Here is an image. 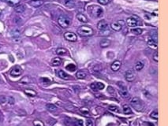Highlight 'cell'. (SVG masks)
Instances as JSON below:
<instances>
[{
    "label": "cell",
    "mask_w": 168,
    "mask_h": 126,
    "mask_svg": "<svg viewBox=\"0 0 168 126\" xmlns=\"http://www.w3.org/2000/svg\"><path fill=\"white\" fill-rule=\"evenodd\" d=\"M65 5L67 7L72 8V7H73L75 6V1H73V0H66V1H65Z\"/></svg>",
    "instance_id": "obj_30"
},
{
    "label": "cell",
    "mask_w": 168,
    "mask_h": 126,
    "mask_svg": "<svg viewBox=\"0 0 168 126\" xmlns=\"http://www.w3.org/2000/svg\"><path fill=\"white\" fill-rule=\"evenodd\" d=\"M117 85L118 86L119 88V93L122 98H128L129 97V93L126 88V86L124 85V83L122 81H118L117 83Z\"/></svg>",
    "instance_id": "obj_3"
},
{
    "label": "cell",
    "mask_w": 168,
    "mask_h": 126,
    "mask_svg": "<svg viewBox=\"0 0 168 126\" xmlns=\"http://www.w3.org/2000/svg\"><path fill=\"white\" fill-rule=\"evenodd\" d=\"M89 10H90V12H91L92 15L93 17H101L103 15V9L100 6H98L96 5L90 6Z\"/></svg>",
    "instance_id": "obj_4"
},
{
    "label": "cell",
    "mask_w": 168,
    "mask_h": 126,
    "mask_svg": "<svg viewBox=\"0 0 168 126\" xmlns=\"http://www.w3.org/2000/svg\"><path fill=\"white\" fill-rule=\"evenodd\" d=\"M62 64V59L60 58H55L51 61V65L53 66H59Z\"/></svg>",
    "instance_id": "obj_18"
},
{
    "label": "cell",
    "mask_w": 168,
    "mask_h": 126,
    "mask_svg": "<svg viewBox=\"0 0 168 126\" xmlns=\"http://www.w3.org/2000/svg\"><path fill=\"white\" fill-rule=\"evenodd\" d=\"M24 92L25 93V95H27L28 96H30V97H34L36 95V92L34 91L33 89L27 88V89H25Z\"/></svg>",
    "instance_id": "obj_19"
},
{
    "label": "cell",
    "mask_w": 168,
    "mask_h": 126,
    "mask_svg": "<svg viewBox=\"0 0 168 126\" xmlns=\"http://www.w3.org/2000/svg\"><path fill=\"white\" fill-rule=\"evenodd\" d=\"M107 90V92L109 94H111V95H112L114 96H116V92H115V90L114 88H112L111 86H108Z\"/></svg>",
    "instance_id": "obj_32"
},
{
    "label": "cell",
    "mask_w": 168,
    "mask_h": 126,
    "mask_svg": "<svg viewBox=\"0 0 168 126\" xmlns=\"http://www.w3.org/2000/svg\"><path fill=\"white\" fill-rule=\"evenodd\" d=\"M87 74L85 71H78L77 73H76V77L77 79H80V80H82V79H85L86 77Z\"/></svg>",
    "instance_id": "obj_21"
},
{
    "label": "cell",
    "mask_w": 168,
    "mask_h": 126,
    "mask_svg": "<svg viewBox=\"0 0 168 126\" xmlns=\"http://www.w3.org/2000/svg\"><path fill=\"white\" fill-rule=\"evenodd\" d=\"M5 1L6 2V3H8L10 6H16L17 5H19L20 3V0H5Z\"/></svg>",
    "instance_id": "obj_22"
},
{
    "label": "cell",
    "mask_w": 168,
    "mask_h": 126,
    "mask_svg": "<svg viewBox=\"0 0 168 126\" xmlns=\"http://www.w3.org/2000/svg\"><path fill=\"white\" fill-rule=\"evenodd\" d=\"M0 15H1V14H0Z\"/></svg>",
    "instance_id": "obj_50"
},
{
    "label": "cell",
    "mask_w": 168,
    "mask_h": 126,
    "mask_svg": "<svg viewBox=\"0 0 168 126\" xmlns=\"http://www.w3.org/2000/svg\"><path fill=\"white\" fill-rule=\"evenodd\" d=\"M76 125L77 126H83V121L81 120H77Z\"/></svg>",
    "instance_id": "obj_46"
},
{
    "label": "cell",
    "mask_w": 168,
    "mask_h": 126,
    "mask_svg": "<svg viewBox=\"0 0 168 126\" xmlns=\"http://www.w3.org/2000/svg\"><path fill=\"white\" fill-rule=\"evenodd\" d=\"M131 32H133L135 35H140V34H142L143 30L141 29H139V28H137V29H131Z\"/></svg>",
    "instance_id": "obj_31"
},
{
    "label": "cell",
    "mask_w": 168,
    "mask_h": 126,
    "mask_svg": "<svg viewBox=\"0 0 168 126\" xmlns=\"http://www.w3.org/2000/svg\"><path fill=\"white\" fill-rule=\"evenodd\" d=\"M77 33L81 36H91L93 35V29L89 26L83 25L78 29Z\"/></svg>",
    "instance_id": "obj_1"
},
{
    "label": "cell",
    "mask_w": 168,
    "mask_h": 126,
    "mask_svg": "<svg viewBox=\"0 0 168 126\" xmlns=\"http://www.w3.org/2000/svg\"><path fill=\"white\" fill-rule=\"evenodd\" d=\"M150 117L155 120H157L158 119V111L157 110H154L152 112V114H150Z\"/></svg>",
    "instance_id": "obj_37"
},
{
    "label": "cell",
    "mask_w": 168,
    "mask_h": 126,
    "mask_svg": "<svg viewBox=\"0 0 168 126\" xmlns=\"http://www.w3.org/2000/svg\"><path fill=\"white\" fill-rule=\"evenodd\" d=\"M66 69L71 72L76 70V66H74V64H69L67 66H66Z\"/></svg>",
    "instance_id": "obj_38"
},
{
    "label": "cell",
    "mask_w": 168,
    "mask_h": 126,
    "mask_svg": "<svg viewBox=\"0 0 168 126\" xmlns=\"http://www.w3.org/2000/svg\"><path fill=\"white\" fill-rule=\"evenodd\" d=\"M58 75L59 76V77H61L62 79H64V80H68L70 79V76L66 73L64 72L63 70H59L58 72Z\"/></svg>",
    "instance_id": "obj_20"
},
{
    "label": "cell",
    "mask_w": 168,
    "mask_h": 126,
    "mask_svg": "<svg viewBox=\"0 0 168 126\" xmlns=\"http://www.w3.org/2000/svg\"><path fill=\"white\" fill-rule=\"evenodd\" d=\"M7 102V97L5 95H0V103L1 104H5Z\"/></svg>",
    "instance_id": "obj_36"
},
{
    "label": "cell",
    "mask_w": 168,
    "mask_h": 126,
    "mask_svg": "<svg viewBox=\"0 0 168 126\" xmlns=\"http://www.w3.org/2000/svg\"><path fill=\"white\" fill-rule=\"evenodd\" d=\"M3 80H2V78H1V76H0V83H3Z\"/></svg>",
    "instance_id": "obj_49"
},
{
    "label": "cell",
    "mask_w": 168,
    "mask_h": 126,
    "mask_svg": "<svg viewBox=\"0 0 168 126\" xmlns=\"http://www.w3.org/2000/svg\"><path fill=\"white\" fill-rule=\"evenodd\" d=\"M32 79L30 76H24L23 78L21 79V80L19 81V83H22V85H28V83H32Z\"/></svg>",
    "instance_id": "obj_14"
},
{
    "label": "cell",
    "mask_w": 168,
    "mask_h": 126,
    "mask_svg": "<svg viewBox=\"0 0 168 126\" xmlns=\"http://www.w3.org/2000/svg\"><path fill=\"white\" fill-rule=\"evenodd\" d=\"M144 63H143L142 61H137V63L135 64V69H136L137 71H140V70L144 68Z\"/></svg>",
    "instance_id": "obj_23"
},
{
    "label": "cell",
    "mask_w": 168,
    "mask_h": 126,
    "mask_svg": "<svg viewBox=\"0 0 168 126\" xmlns=\"http://www.w3.org/2000/svg\"><path fill=\"white\" fill-rule=\"evenodd\" d=\"M66 109H67V110H75V107H73V106H70V107H69V108H68V107H66Z\"/></svg>",
    "instance_id": "obj_48"
},
{
    "label": "cell",
    "mask_w": 168,
    "mask_h": 126,
    "mask_svg": "<svg viewBox=\"0 0 168 126\" xmlns=\"http://www.w3.org/2000/svg\"><path fill=\"white\" fill-rule=\"evenodd\" d=\"M111 29L114 31H116V32H119L122 29V25L118 22H113V23H111Z\"/></svg>",
    "instance_id": "obj_17"
},
{
    "label": "cell",
    "mask_w": 168,
    "mask_h": 126,
    "mask_svg": "<svg viewBox=\"0 0 168 126\" xmlns=\"http://www.w3.org/2000/svg\"><path fill=\"white\" fill-rule=\"evenodd\" d=\"M56 54L58 55H64V54H67V50L65 49V48H62V47H60V48H58L56 50Z\"/></svg>",
    "instance_id": "obj_25"
},
{
    "label": "cell",
    "mask_w": 168,
    "mask_h": 126,
    "mask_svg": "<svg viewBox=\"0 0 168 126\" xmlns=\"http://www.w3.org/2000/svg\"><path fill=\"white\" fill-rule=\"evenodd\" d=\"M148 44L149 47H151L152 48H154V49H156L157 48V43L156 41H154L152 39H150L149 41H148Z\"/></svg>",
    "instance_id": "obj_29"
},
{
    "label": "cell",
    "mask_w": 168,
    "mask_h": 126,
    "mask_svg": "<svg viewBox=\"0 0 168 126\" xmlns=\"http://www.w3.org/2000/svg\"><path fill=\"white\" fill-rule=\"evenodd\" d=\"M77 19H78L79 22H80L82 23H87L88 22L87 17L84 14H82V13H77Z\"/></svg>",
    "instance_id": "obj_16"
},
{
    "label": "cell",
    "mask_w": 168,
    "mask_h": 126,
    "mask_svg": "<svg viewBox=\"0 0 168 126\" xmlns=\"http://www.w3.org/2000/svg\"><path fill=\"white\" fill-rule=\"evenodd\" d=\"M41 81H43V83H46V82H50V80L48 78H41L40 79Z\"/></svg>",
    "instance_id": "obj_47"
},
{
    "label": "cell",
    "mask_w": 168,
    "mask_h": 126,
    "mask_svg": "<svg viewBox=\"0 0 168 126\" xmlns=\"http://www.w3.org/2000/svg\"><path fill=\"white\" fill-rule=\"evenodd\" d=\"M110 33H111V32L107 29L103 30V31H101V35H103V36H108Z\"/></svg>",
    "instance_id": "obj_42"
},
{
    "label": "cell",
    "mask_w": 168,
    "mask_h": 126,
    "mask_svg": "<svg viewBox=\"0 0 168 126\" xmlns=\"http://www.w3.org/2000/svg\"><path fill=\"white\" fill-rule=\"evenodd\" d=\"M90 87L93 90V91H97V88H96V83H92L90 85Z\"/></svg>",
    "instance_id": "obj_45"
},
{
    "label": "cell",
    "mask_w": 168,
    "mask_h": 126,
    "mask_svg": "<svg viewBox=\"0 0 168 126\" xmlns=\"http://www.w3.org/2000/svg\"><path fill=\"white\" fill-rule=\"evenodd\" d=\"M7 102L10 104V105H14V99L13 98V97H11V96H10V97H7Z\"/></svg>",
    "instance_id": "obj_40"
},
{
    "label": "cell",
    "mask_w": 168,
    "mask_h": 126,
    "mask_svg": "<svg viewBox=\"0 0 168 126\" xmlns=\"http://www.w3.org/2000/svg\"><path fill=\"white\" fill-rule=\"evenodd\" d=\"M46 107H47V109H48L49 111H51V112H54V111H55V110H57V107L55 106V105L51 104V103L47 104V105H46Z\"/></svg>",
    "instance_id": "obj_27"
},
{
    "label": "cell",
    "mask_w": 168,
    "mask_h": 126,
    "mask_svg": "<svg viewBox=\"0 0 168 126\" xmlns=\"http://www.w3.org/2000/svg\"><path fill=\"white\" fill-rule=\"evenodd\" d=\"M12 36H13V37L14 38H17V37H21L20 36V35H21V33H20V31L18 30V29H14L13 31H12Z\"/></svg>",
    "instance_id": "obj_33"
},
{
    "label": "cell",
    "mask_w": 168,
    "mask_h": 126,
    "mask_svg": "<svg viewBox=\"0 0 168 126\" xmlns=\"http://www.w3.org/2000/svg\"><path fill=\"white\" fill-rule=\"evenodd\" d=\"M153 59H154V61H155L158 62V61H159V58H158V51H156V52L154 53Z\"/></svg>",
    "instance_id": "obj_44"
},
{
    "label": "cell",
    "mask_w": 168,
    "mask_h": 126,
    "mask_svg": "<svg viewBox=\"0 0 168 126\" xmlns=\"http://www.w3.org/2000/svg\"><path fill=\"white\" fill-rule=\"evenodd\" d=\"M44 3V0H31V1L29 2V4L34 8L40 7L41 6H43Z\"/></svg>",
    "instance_id": "obj_9"
},
{
    "label": "cell",
    "mask_w": 168,
    "mask_h": 126,
    "mask_svg": "<svg viewBox=\"0 0 168 126\" xmlns=\"http://www.w3.org/2000/svg\"><path fill=\"white\" fill-rule=\"evenodd\" d=\"M101 70H102V66L99 64H96V65L93 66V67H92V72L95 73H100Z\"/></svg>",
    "instance_id": "obj_28"
},
{
    "label": "cell",
    "mask_w": 168,
    "mask_h": 126,
    "mask_svg": "<svg viewBox=\"0 0 168 126\" xmlns=\"http://www.w3.org/2000/svg\"><path fill=\"white\" fill-rule=\"evenodd\" d=\"M132 107L137 111H141L144 108V104L141 101V99L138 97H133L131 100Z\"/></svg>",
    "instance_id": "obj_2"
},
{
    "label": "cell",
    "mask_w": 168,
    "mask_h": 126,
    "mask_svg": "<svg viewBox=\"0 0 168 126\" xmlns=\"http://www.w3.org/2000/svg\"><path fill=\"white\" fill-rule=\"evenodd\" d=\"M109 110L111 111H113V112H117V111L119 110V109H118V107L117 106H110L109 107Z\"/></svg>",
    "instance_id": "obj_39"
},
{
    "label": "cell",
    "mask_w": 168,
    "mask_h": 126,
    "mask_svg": "<svg viewBox=\"0 0 168 126\" xmlns=\"http://www.w3.org/2000/svg\"><path fill=\"white\" fill-rule=\"evenodd\" d=\"M58 25L62 27V28H67L70 24V19L67 18L65 16H60L58 19Z\"/></svg>",
    "instance_id": "obj_5"
},
{
    "label": "cell",
    "mask_w": 168,
    "mask_h": 126,
    "mask_svg": "<svg viewBox=\"0 0 168 126\" xmlns=\"http://www.w3.org/2000/svg\"><path fill=\"white\" fill-rule=\"evenodd\" d=\"M121 66H122L121 61H118V60H116V61H113V63H112L111 66V70H112V71H114V72H117V71H118V70L120 69Z\"/></svg>",
    "instance_id": "obj_10"
},
{
    "label": "cell",
    "mask_w": 168,
    "mask_h": 126,
    "mask_svg": "<svg viewBox=\"0 0 168 126\" xmlns=\"http://www.w3.org/2000/svg\"><path fill=\"white\" fill-rule=\"evenodd\" d=\"M126 23H127V25L129 27H136L137 25V20L133 18V17H129L127 20H126Z\"/></svg>",
    "instance_id": "obj_12"
},
{
    "label": "cell",
    "mask_w": 168,
    "mask_h": 126,
    "mask_svg": "<svg viewBox=\"0 0 168 126\" xmlns=\"http://www.w3.org/2000/svg\"><path fill=\"white\" fill-rule=\"evenodd\" d=\"M97 28L100 31H103L105 29H107V23L106 22V20H99L98 25H97Z\"/></svg>",
    "instance_id": "obj_11"
},
{
    "label": "cell",
    "mask_w": 168,
    "mask_h": 126,
    "mask_svg": "<svg viewBox=\"0 0 168 126\" xmlns=\"http://www.w3.org/2000/svg\"><path fill=\"white\" fill-rule=\"evenodd\" d=\"M33 125L34 126H44V124L40 120H34L33 121Z\"/></svg>",
    "instance_id": "obj_34"
},
{
    "label": "cell",
    "mask_w": 168,
    "mask_h": 126,
    "mask_svg": "<svg viewBox=\"0 0 168 126\" xmlns=\"http://www.w3.org/2000/svg\"><path fill=\"white\" fill-rule=\"evenodd\" d=\"M96 88L97 90H103L104 88V85L101 82H96Z\"/></svg>",
    "instance_id": "obj_35"
},
{
    "label": "cell",
    "mask_w": 168,
    "mask_h": 126,
    "mask_svg": "<svg viewBox=\"0 0 168 126\" xmlns=\"http://www.w3.org/2000/svg\"><path fill=\"white\" fill-rule=\"evenodd\" d=\"M98 1L102 5H106V4H107L109 3L110 0H98Z\"/></svg>",
    "instance_id": "obj_43"
},
{
    "label": "cell",
    "mask_w": 168,
    "mask_h": 126,
    "mask_svg": "<svg viewBox=\"0 0 168 126\" xmlns=\"http://www.w3.org/2000/svg\"><path fill=\"white\" fill-rule=\"evenodd\" d=\"M80 112L85 116H89V109L88 107H81L80 108Z\"/></svg>",
    "instance_id": "obj_26"
},
{
    "label": "cell",
    "mask_w": 168,
    "mask_h": 126,
    "mask_svg": "<svg viewBox=\"0 0 168 126\" xmlns=\"http://www.w3.org/2000/svg\"><path fill=\"white\" fill-rule=\"evenodd\" d=\"M125 77L128 82H133L136 79V74L133 70H127L125 73Z\"/></svg>",
    "instance_id": "obj_6"
},
{
    "label": "cell",
    "mask_w": 168,
    "mask_h": 126,
    "mask_svg": "<svg viewBox=\"0 0 168 126\" xmlns=\"http://www.w3.org/2000/svg\"><path fill=\"white\" fill-rule=\"evenodd\" d=\"M14 10L17 13H22L25 10V5H17L14 7Z\"/></svg>",
    "instance_id": "obj_15"
},
{
    "label": "cell",
    "mask_w": 168,
    "mask_h": 126,
    "mask_svg": "<svg viewBox=\"0 0 168 126\" xmlns=\"http://www.w3.org/2000/svg\"><path fill=\"white\" fill-rule=\"evenodd\" d=\"M99 45L102 48H106L111 45V40H109L108 39H103L100 41Z\"/></svg>",
    "instance_id": "obj_13"
},
{
    "label": "cell",
    "mask_w": 168,
    "mask_h": 126,
    "mask_svg": "<svg viewBox=\"0 0 168 126\" xmlns=\"http://www.w3.org/2000/svg\"><path fill=\"white\" fill-rule=\"evenodd\" d=\"M22 69L18 66L13 67L10 70V75L12 76H14V77L22 75Z\"/></svg>",
    "instance_id": "obj_7"
},
{
    "label": "cell",
    "mask_w": 168,
    "mask_h": 126,
    "mask_svg": "<svg viewBox=\"0 0 168 126\" xmlns=\"http://www.w3.org/2000/svg\"><path fill=\"white\" fill-rule=\"evenodd\" d=\"M86 126H93V121L91 118H88L86 120Z\"/></svg>",
    "instance_id": "obj_41"
},
{
    "label": "cell",
    "mask_w": 168,
    "mask_h": 126,
    "mask_svg": "<svg viewBox=\"0 0 168 126\" xmlns=\"http://www.w3.org/2000/svg\"><path fill=\"white\" fill-rule=\"evenodd\" d=\"M64 38L70 42H75L77 39V35L73 32H66L64 34Z\"/></svg>",
    "instance_id": "obj_8"
},
{
    "label": "cell",
    "mask_w": 168,
    "mask_h": 126,
    "mask_svg": "<svg viewBox=\"0 0 168 126\" xmlns=\"http://www.w3.org/2000/svg\"><path fill=\"white\" fill-rule=\"evenodd\" d=\"M122 107H123V113L125 114H132V110L128 105H123Z\"/></svg>",
    "instance_id": "obj_24"
}]
</instances>
